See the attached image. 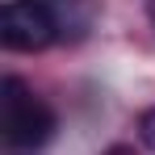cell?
<instances>
[{
    "instance_id": "6da1fadb",
    "label": "cell",
    "mask_w": 155,
    "mask_h": 155,
    "mask_svg": "<svg viewBox=\"0 0 155 155\" xmlns=\"http://www.w3.org/2000/svg\"><path fill=\"white\" fill-rule=\"evenodd\" d=\"M59 130L54 109L21 76H4L0 84V134H4V151L8 155H34L42 151Z\"/></svg>"
},
{
    "instance_id": "7a4b0ae2",
    "label": "cell",
    "mask_w": 155,
    "mask_h": 155,
    "mask_svg": "<svg viewBox=\"0 0 155 155\" xmlns=\"http://www.w3.org/2000/svg\"><path fill=\"white\" fill-rule=\"evenodd\" d=\"M0 42H4V51H21V54L46 51L51 42H59L46 4L42 0H8L0 13Z\"/></svg>"
},
{
    "instance_id": "3957f363",
    "label": "cell",
    "mask_w": 155,
    "mask_h": 155,
    "mask_svg": "<svg viewBox=\"0 0 155 155\" xmlns=\"http://www.w3.org/2000/svg\"><path fill=\"white\" fill-rule=\"evenodd\" d=\"M59 42H84L101 21V0H42Z\"/></svg>"
},
{
    "instance_id": "277c9868",
    "label": "cell",
    "mask_w": 155,
    "mask_h": 155,
    "mask_svg": "<svg viewBox=\"0 0 155 155\" xmlns=\"http://www.w3.org/2000/svg\"><path fill=\"white\" fill-rule=\"evenodd\" d=\"M138 138H143L147 151H155V109H143L138 113Z\"/></svg>"
},
{
    "instance_id": "5b68a950",
    "label": "cell",
    "mask_w": 155,
    "mask_h": 155,
    "mask_svg": "<svg viewBox=\"0 0 155 155\" xmlns=\"http://www.w3.org/2000/svg\"><path fill=\"white\" fill-rule=\"evenodd\" d=\"M105 155H138V151H134V147H126V143H113Z\"/></svg>"
},
{
    "instance_id": "8992f818",
    "label": "cell",
    "mask_w": 155,
    "mask_h": 155,
    "mask_svg": "<svg viewBox=\"0 0 155 155\" xmlns=\"http://www.w3.org/2000/svg\"><path fill=\"white\" fill-rule=\"evenodd\" d=\"M147 17H151V25H155V0H147Z\"/></svg>"
}]
</instances>
